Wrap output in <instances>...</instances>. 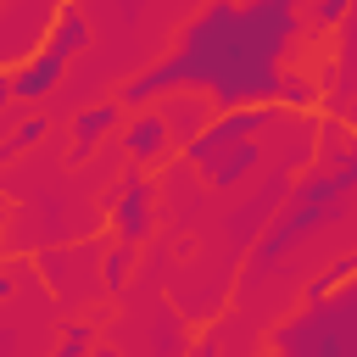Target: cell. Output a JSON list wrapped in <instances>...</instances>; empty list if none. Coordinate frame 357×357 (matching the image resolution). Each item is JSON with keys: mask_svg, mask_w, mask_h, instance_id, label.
Here are the masks:
<instances>
[{"mask_svg": "<svg viewBox=\"0 0 357 357\" xmlns=\"http://www.w3.org/2000/svg\"><path fill=\"white\" fill-rule=\"evenodd\" d=\"M162 117H167V128H178L184 139H195V134H201V128L218 117V106H212L201 89H184L178 100H167V106H162Z\"/></svg>", "mask_w": 357, "mask_h": 357, "instance_id": "obj_7", "label": "cell"}, {"mask_svg": "<svg viewBox=\"0 0 357 357\" xmlns=\"http://www.w3.org/2000/svg\"><path fill=\"white\" fill-rule=\"evenodd\" d=\"M112 234L123 245H145L151 240V178H139V173L123 178V190L112 201Z\"/></svg>", "mask_w": 357, "mask_h": 357, "instance_id": "obj_2", "label": "cell"}, {"mask_svg": "<svg viewBox=\"0 0 357 357\" xmlns=\"http://www.w3.org/2000/svg\"><path fill=\"white\" fill-rule=\"evenodd\" d=\"M128 268H134V245L117 240V245L100 257V284H106V290H123V284H128Z\"/></svg>", "mask_w": 357, "mask_h": 357, "instance_id": "obj_12", "label": "cell"}, {"mask_svg": "<svg viewBox=\"0 0 357 357\" xmlns=\"http://www.w3.org/2000/svg\"><path fill=\"white\" fill-rule=\"evenodd\" d=\"M257 167H262V145L257 139H234V145H223V151H212L201 162V173H206L212 190H240Z\"/></svg>", "mask_w": 357, "mask_h": 357, "instance_id": "obj_4", "label": "cell"}, {"mask_svg": "<svg viewBox=\"0 0 357 357\" xmlns=\"http://www.w3.org/2000/svg\"><path fill=\"white\" fill-rule=\"evenodd\" d=\"M61 73H67V56H56V50H33V56L11 73V95L28 100V106H39V100L61 84Z\"/></svg>", "mask_w": 357, "mask_h": 357, "instance_id": "obj_5", "label": "cell"}, {"mask_svg": "<svg viewBox=\"0 0 357 357\" xmlns=\"http://www.w3.org/2000/svg\"><path fill=\"white\" fill-rule=\"evenodd\" d=\"M0 296H11V262H0Z\"/></svg>", "mask_w": 357, "mask_h": 357, "instance_id": "obj_16", "label": "cell"}, {"mask_svg": "<svg viewBox=\"0 0 357 357\" xmlns=\"http://www.w3.org/2000/svg\"><path fill=\"white\" fill-rule=\"evenodd\" d=\"M84 45H89V17H84V11H73V6H67V11H56L50 33H45V50H56V56H67V61H73Z\"/></svg>", "mask_w": 357, "mask_h": 357, "instance_id": "obj_8", "label": "cell"}, {"mask_svg": "<svg viewBox=\"0 0 357 357\" xmlns=\"http://www.w3.org/2000/svg\"><path fill=\"white\" fill-rule=\"evenodd\" d=\"M56 357H89V324H67V329H61Z\"/></svg>", "mask_w": 357, "mask_h": 357, "instance_id": "obj_15", "label": "cell"}, {"mask_svg": "<svg viewBox=\"0 0 357 357\" xmlns=\"http://www.w3.org/2000/svg\"><path fill=\"white\" fill-rule=\"evenodd\" d=\"M156 357H184V329L173 324V312H162V335H156Z\"/></svg>", "mask_w": 357, "mask_h": 357, "instance_id": "obj_14", "label": "cell"}, {"mask_svg": "<svg viewBox=\"0 0 357 357\" xmlns=\"http://www.w3.org/2000/svg\"><path fill=\"white\" fill-rule=\"evenodd\" d=\"M0 218H6V195H0Z\"/></svg>", "mask_w": 357, "mask_h": 357, "instance_id": "obj_18", "label": "cell"}, {"mask_svg": "<svg viewBox=\"0 0 357 357\" xmlns=\"http://www.w3.org/2000/svg\"><path fill=\"white\" fill-rule=\"evenodd\" d=\"M307 33L301 6L290 0H212L178 39V50L145 73H134L117 100L128 112L156 106L173 89H201L218 112L234 106H273L279 100V73L290 45Z\"/></svg>", "mask_w": 357, "mask_h": 357, "instance_id": "obj_1", "label": "cell"}, {"mask_svg": "<svg viewBox=\"0 0 357 357\" xmlns=\"http://www.w3.org/2000/svg\"><path fill=\"white\" fill-rule=\"evenodd\" d=\"M351 6H357V0H312V11H307L301 22H307V33H335V28L351 17Z\"/></svg>", "mask_w": 357, "mask_h": 357, "instance_id": "obj_11", "label": "cell"}, {"mask_svg": "<svg viewBox=\"0 0 357 357\" xmlns=\"http://www.w3.org/2000/svg\"><path fill=\"white\" fill-rule=\"evenodd\" d=\"M39 139H45V117H28L11 139H0V162H17V156H22V151H33Z\"/></svg>", "mask_w": 357, "mask_h": 357, "instance_id": "obj_13", "label": "cell"}, {"mask_svg": "<svg viewBox=\"0 0 357 357\" xmlns=\"http://www.w3.org/2000/svg\"><path fill=\"white\" fill-rule=\"evenodd\" d=\"M6 100H17V95H11V73H0V106H6Z\"/></svg>", "mask_w": 357, "mask_h": 357, "instance_id": "obj_17", "label": "cell"}, {"mask_svg": "<svg viewBox=\"0 0 357 357\" xmlns=\"http://www.w3.org/2000/svg\"><path fill=\"white\" fill-rule=\"evenodd\" d=\"M273 106H284V112H312V106H318L312 78H307V73H279V100H273Z\"/></svg>", "mask_w": 357, "mask_h": 357, "instance_id": "obj_10", "label": "cell"}, {"mask_svg": "<svg viewBox=\"0 0 357 357\" xmlns=\"http://www.w3.org/2000/svg\"><path fill=\"white\" fill-rule=\"evenodd\" d=\"M290 6H301V0H290Z\"/></svg>", "mask_w": 357, "mask_h": 357, "instance_id": "obj_19", "label": "cell"}, {"mask_svg": "<svg viewBox=\"0 0 357 357\" xmlns=\"http://www.w3.org/2000/svg\"><path fill=\"white\" fill-rule=\"evenodd\" d=\"M167 139H173V128H167L162 106H145V112H134V123H123V151H128L134 167L162 162L167 156Z\"/></svg>", "mask_w": 357, "mask_h": 357, "instance_id": "obj_3", "label": "cell"}, {"mask_svg": "<svg viewBox=\"0 0 357 357\" xmlns=\"http://www.w3.org/2000/svg\"><path fill=\"white\" fill-rule=\"evenodd\" d=\"M123 100H100V106H84L78 117H73V156H89L112 128H123Z\"/></svg>", "mask_w": 357, "mask_h": 357, "instance_id": "obj_6", "label": "cell"}, {"mask_svg": "<svg viewBox=\"0 0 357 357\" xmlns=\"http://www.w3.org/2000/svg\"><path fill=\"white\" fill-rule=\"evenodd\" d=\"M351 273H357V251H340L335 262H324V273L307 279V307H312V301H329V290H340Z\"/></svg>", "mask_w": 357, "mask_h": 357, "instance_id": "obj_9", "label": "cell"}]
</instances>
